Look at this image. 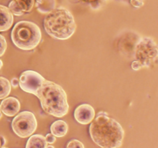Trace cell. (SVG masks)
I'll return each mask as SVG.
<instances>
[{
  "label": "cell",
  "mask_w": 158,
  "mask_h": 148,
  "mask_svg": "<svg viewBox=\"0 0 158 148\" xmlns=\"http://www.w3.org/2000/svg\"><path fill=\"white\" fill-rule=\"evenodd\" d=\"M92 121L89 131L96 144L103 148H116L121 146L124 131L117 120L101 111Z\"/></svg>",
  "instance_id": "obj_1"
},
{
  "label": "cell",
  "mask_w": 158,
  "mask_h": 148,
  "mask_svg": "<svg viewBox=\"0 0 158 148\" xmlns=\"http://www.w3.org/2000/svg\"><path fill=\"white\" fill-rule=\"evenodd\" d=\"M35 96L40 100L43 110L49 115L60 118L68 113L67 96L60 85L45 80Z\"/></svg>",
  "instance_id": "obj_2"
},
{
  "label": "cell",
  "mask_w": 158,
  "mask_h": 148,
  "mask_svg": "<svg viewBox=\"0 0 158 148\" xmlns=\"http://www.w3.org/2000/svg\"><path fill=\"white\" fill-rule=\"evenodd\" d=\"M43 26L48 35L61 40L72 36L77 28L73 15L63 7L55 8L48 12L43 20Z\"/></svg>",
  "instance_id": "obj_3"
},
{
  "label": "cell",
  "mask_w": 158,
  "mask_h": 148,
  "mask_svg": "<svg viewBox=\"0 0 158 148\" xmlns=\"http://www.w3.org/2000/svg\"><path fill=\"white\" fill-rule=\"evenodd\" d=\"M12 43L23 50L35 49L42 39L40 27L34 23L20 21L14 26L11 33Z\"/></svg>",
  "instance_id": "obj_4"
},
{
  "label": "cell",
  "mask_w": 158,
  "mask_h": 148,
  "mask_svg": "<svg viewBox=\"0 0 158 148\" xmlns=\"http://www.w3.org/2000/svg\"><path fill=\"white\" fill-rule=\"evenodd\" d=\"M157 46L151 37H142L134 48V57L143 67H149L157 62Z\"/></svg>",
  "instance_id": "obj_5"
},
{
  "label": "cell",
  "mask_w": 158,
  "mask_h": 148,
  "mask_svg": "<svg viewBox=\"0 0 158 148\" xmlns=\"http://www.w3.org/2000/svg\"><path fill=\"white\" fill-rule=\"evenodd\" d=\"M37 121L35 115L29 111L19 113L12 122V128L17 136L26 138L35 131Z\"/></svg>",
  "instance_id": "obj_6"
},
{
  "label": "cell",
  "mask_w": 158,
  "mask_h": 148,
  "mask_svg": "<svg viewBox=\"0 0 158 148\" xmlns=\"http://www.w3.org/2000/svg\"><path fill=\"white\" fill-rule=\"evenodd\" d=\"M44 80L43 76L39 72L33 70H26L20 76L19 84L23 91L35 95Z\"/></svg>",
  "instance_id": "obj_7"
},
{
  "label": "cell",
  "mask_w": 158,
  "mask_h": 148,
  "mask_svg": "<svg viewBox=\"0 0 158 148\" xmlns=\"http://www.w3.org/2000/svg\"><path fill=\"white\" fill-rule=\"evenodd\" d=\"M95 117V110L92 106L87 103H83L76 108L74 117L78 123L81 124H88L92 122Z\"/></svg>",
  "instance_id": "obj_8"
},
{
  "label": "cell",
  "mask_w": 158,
  "mask_h": 148,
  "mask_svg": "<svg viewBox=\"0 0 158 148\" xmlns=\"http://www.w3.org/2000/svg\"><path fill=\"white\" fill-rule=\"evenodd\" d=\"M2 113L7 117H13L19 111L20 103L15 97H10L3 99L0 103Z\"/></svg>",
  "instance_id": "obj_9"
},
{
  "label": "cell",
  "mask_w": 158,
  "mask_h": 148,
  "mask_svg": "<svg viewBox=\"0 0 158 148\" xmlns=\"http://www.w3.org/2000/svg\"><path fill=\"white\" fill-rule=\"evenodd\" d=\"M13 23V15L6 6L0 5V32L9 30Z\"/></svg>",
  "instance_id": "obj_10"
},
{
  "label": "cell",
  "mask_w": 158,
  "mask_h": 148,
  "mask_svg": "<svg viewBox=\"0 0 158 148\" xmlns=\"http://www.w3.org/2000/svg\"><path fill=\"white\" fill-rule=\"evenodd\" d=\"M51 134L56 137H64L68 131V125L63 120H56L50 126Z\"/></svg>",
  "instance_id": "obj_11"
},
{
  "label": "cell",
  "mask_w": 158,
  "mask_h": 148,
  "mask_svg": "<svg viewBox=\"0 0 158 148\" xmlns=\"http://www.w3.org/2000/svg\"><path fill=\"white\" fill-rule=\"evenodd\" d=\"M48 143L46 142V138L43 135L40 134H35V135H31L30 137L26 143V148L32 147H43L46 148Z\"/></svg>",
  "instance_id": "obj_12"
},
{
  "label": "cell",
  "mask_w": 158,
  "mask_h": 148,
  "mask_svg": "<svg viewBox=\"0 0 158 148\" xmlns=\"http://www.w3.org/2000/svg\"><path fill=\"white\" fill-rule=\"evenodd\" d=\"M56 0H36L35 7L41 13H48L56 8Z\"/></svg>",
  "instance_id": "obj_13"
},
{
  "label": "cell",
  "mask_w": 158,
  "mask_h": 148,
  "mask_svg": "<svg viewBox=\"0 0 158 148\" xmlns=\"http://www.w3.org/2000/svg\"><path fill=\"white\" fill-rule=\"evenodd\" d=\"M11 92V83L3 76H0V100L6 98Z\"/></svg>",
  "instance_id": "obj_14"
},
{
  "label": "cell",
  "mask_w": 158,
  "mask_h": 148,
  "mask_svg": "<svg viewBox=\"0 0 158 148\" xmlns=\"http://www.w3.org/2000/svg\"><path fill=\"white\" fill-rule=\"evenodd\" d=\"M22 10L25 12H29L34 6L35 0H15Z\"/></svg>",
  "instance_id": "obj_15"
},
{
  "label": "cell",
  "mask_w": 158,
  "mask_h": 148,
  "mask_svg": "<svg viewBox=\"0 0 158 148\" xmlns=\"http://www.w3.org/2000/svg\"><path fill=\"white\" fill-rule=\"evenodd\" d=\"M8 8H9V10L11 11L12 15H19H19H23V13H24V12L22 10V9L19 6V5L17 4L16 2H15V0H12V1H11L10 2H9V7Z\"/></svg>",
  "instance_id": "obj_16"
},
{
  "label": "cell",
  "mask_w": 158,
  "mask_h": 148,
  "mask_svg": "<svg viewBox=\"0 0 158 148\" xmlns=\"http://www.w3.org/2000/svg\"><path fill=\"white\" fill-rule=\"evenodd\" d=\"M6 48H7V43L6 39L3 35H0V57L4 55Z\"/></svg>",
  "instance_id": "obj_17"
},
{
  "label": "cell",
  "mask_w": 158,
  "mask_h": 148,
  "mask_svg": "<svg viewBox=\"0 0 158 148\" xmlns=\"http://www.w3.org/2000/svg\"><path fill=\"white\" fill-rule=\"evenodd\" d=\"M68 148H73V147H84V145L78 140H72L69 142V143L67 144Z\"/></svg>",
  "instance_id": "obj_18"
},
{
  "label": "cell",
  "mask_w": 158,
  "mask_h": 148,
  "mask_svg": "<svg viewBox=\"0 0 158 148\" xmlns=\"http://www.w3.org/2000/svg\"><path fill=\"white\" fill-rule=\"evenodd\" d=\"M143 67V65H142L138 60H134V61L132 62V63H131V68H132L134 70H139V69H140Z\"/></svg>",
  "instance_id": "obj_19"
},
{
  "label": "cell",
  "mask_w": 158,
  "mask_h": 148,
  "mask_svg": "<svg viewBox=\"0 0 158 148\" xmlns=\"http://www.w3.org/2000/svg\"><path fill=\"white\" fill-rule=\"evenodd\" d=\"M45 138L47 143H53L56 142V137L52 134H48Z\"/></svg>",
  "instance_id": "obj_20"
},
{
  "label": "cell",
  "mask_w": 158,
  "mask_h": 148,
  "mask_svg": "<svg viewBox=\"0 0 158 148\" xmlns=\"http://www.w3.org/2000/svg\"><path fill=\"white\" fill-rule=\"evenodd\" d=\"M131 4L135 8H140L143 6V2L141 0H131Z\"/></svg>",
  "instance_id": "obj_21"
},
{
  "label": "cell",
  "mask_w": 158,
  "mask_h": 148,
  "mask_svg": "<svg viewBox=\"0 0 158 148\" xmlns=\"http://www.w3.org/2000/svg\"><path fill=\"white\" fill-rule=\"evenodd\" d=\"M19 85V80L17 78H12V81H11V86L13 87H17Z\"/></svg>",
  "instance_id": "obj_22"
},
{
  "label": "cell",
  "mask_w": 158,
  "mask_h": 148,
  "mask_svg": "<svg viewBox=\"0 0 158 148\" xmlns=\"http://www.w3.org/2000/svg\"><path fill=\"white\" fill-rule=\"evenodd\" d=\"M5 143H6V139L1 136L0 137V146H3Z\"/></svg>",
  "instance_id": "obj_23"
},
{
  "label": "cell",
  "mask_w": 158,
  "mask_h": 148,
  "mask_svg": "<svg viewBox=\"0 0 158 148\" xmlns=\"http://www.w3.org/2000/svg\"><path fill=\"white\" fill-rule=\"evenodd\" d=\"M80 1L83 2H89V3H93V2H96L98 0H80Z\"/></svg>",
  "instance_id": "obj_24"
},
{
  "label": "cell",
  "mask_w": 158,
  "mask_h": 148,
  "mask_svg": "<svg viewBox=\"0 0 158 148\" xmlns=\"http://www.w3.org/2000/svg\"><path fill=\"white\" fill-rule=\"evenodd\" d=\"M2 66V60H0V69H1Z\"/></svg>",
  "instance_id": "obj_25"
},
{
  "label": "cell",
  "mask_w": 158,
  "mask_h": 148,
  "mask_svg": "<svg viewBox=\"0 0 158 148\" xmlns=\"http://www.w3.org/2000/svg\"><path fill=\"white\" fill-rule=\"evenodd\" d=\"M2 113L1 107H0V118H1V117H2Z\"/></svg>",
  "instance_id": "obj_26"
}]
</instances>
